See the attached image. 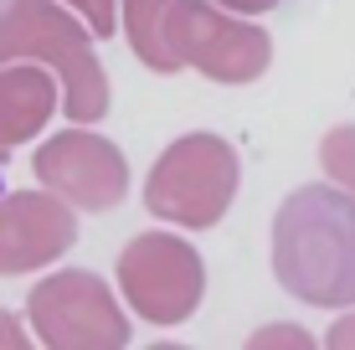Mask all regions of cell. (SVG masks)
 Here are the masks:
<instances>
[]
</instances>
